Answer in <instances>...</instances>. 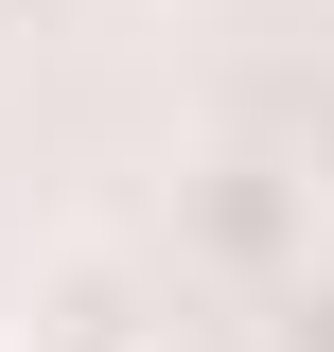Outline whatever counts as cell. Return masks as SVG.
Returning <instances> with one entry per match:
<instances>
[{
  "mask_svg": "<svg viewBox=\"0 0 334 352\" xmlns=\"http://www.w3.org/2000/svg\"><path fill=\"white\" fill-rule=\"evenodd\" d=\"M176 247L211 264V282H299V264H317V176H282V159H211L194 194H176Z\"/></svg>",
  "mask_w": 334,
  "mask_h": 352,
  "instance_id": "obj_1",
  "label": "cell"
},
{
  "mask_svg": "<svg viewBox=\"0 0 334 352\" xmlns=\"http://www.w3.org/2000/svg\"><path fill=\"white\" fill-rule=\"evenodd\" d=\"M264 352H334V247L299 264V282H264Z\"/></svg>",
  "mask_w": 334,
  "mask_h": 352,
  "instance_id": "obj_3",
  "label": "cell"
},
{
  "mask_svg": "<svg viewBox=\"0 0 334 352\" xmlns=\"http://www.w3.org/2000/svg\"><path fill=\"white\" fill-rule=\"evenodd\" d=\"M0 352H159V335H141V317H124V282H106V264H71V282H53V300L18 317V335H0Z\"/></svg>",
  "mask_w": 334,
  "mask_h": 352,
  "instance_id": "obj_2",
  "label": "cell"
}]
</instances>
